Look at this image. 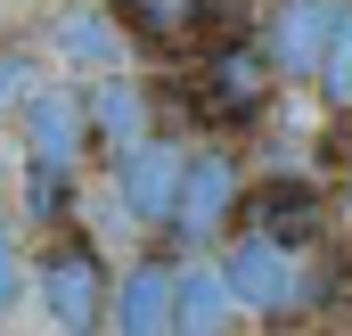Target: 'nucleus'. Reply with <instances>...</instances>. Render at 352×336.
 <instances>
[{"label": "nucleus", "mask_w": 352, "mask_h": 336, "mask_svg": "<svg viewBox=\"0 0 352 336\" xmlns=\"http://www.w3.org/2000/svg\"><path fill=\"white\" fill-rule=\"evenodd\" d=\"M33 279H41V304H50V320L66 336H90L98 320H115V279H107L90 238H58L33 262Z\"/></svg>", "instance_id": "nucleus-1"}, {"label": "nucleus", "mask_w": 352, "mask_h": 336, "mask_svg": "<svg viewBox=\"0 0 352 336\" xmlns=\"http://www.w3.org/2000/svg\"><path fill=\"white\" fill-rule=\"evenodd\" d=\"M221 271H230V287H238V312H295V304L311 295L303 246H278L263 230H238L230 254H221Z\"/></svg>", "instance_id": "nucleus-2"}, {"label": "nucleus", "mask_w": 352, "mask_h": 336, "mask_svg": "<svg viewBox=\"0 0 352 336\" xmlns=\"http://www.w3.org/2000/svg\"><path fill=\"white\" fill-rule=\"evenodd\" d=\"M180 180H188V148H180V140H140V148H123V156H115V205H123V222L173 230Z\"/></svg>", "instance_id": "nucleus-3"}, {"label": "nucleus", "mask_w": 352, "mask_h": 336, "mask_svg": "<svg viewBox=\"0 0 352 336\" xmlns=\"http://www.w3.org/2000/svg\"><path fill=\"white\" fill-rule=\"evenodd\" d=\"M25 165L33 172H74L90 148V98L74 83H41L33 98H25Z\"/></svg>", "instance_id": "nucleus-4"}, {"label": "nucleus", "mask_w": 352, "mask_h": 336, "mask_svg": "<svg viewBox=\"0 0 352 336\" xmlns=\"http://www.w3.org/2000/svg\"><path fill=\"white\" fill-rule=\"evenodd\" d=\"M336 17H344V0H270L263 50H270V66H278V83H320L328 41H336Z\"/></svg>", "instance_id": "nucleus-5"}, {"label": "nucleus", "mask_w": 352, "mask_h": 336, "mask_svg": "<svg viewBox=\"0 0 352 336\" xmlns=\"http://www.w3.org/2000/svg\"><path fill=\"white\" fill-rule=\"evenodd\" d=\"M230 213H238V165H230V148H197L188 180H180V205H173V238L180 246H205Z\"/></svg>", "instance_id": "nucleus-6"}, {"label": "nucleus", "mask_w": 352, "mask_h": 336, "mask_svg": "<svg viewBox=\"0 0 352 336\" xmlns=\"http://www.w3.org/2000/svg\"><path fill=\"white\" fill-rule=\"evenodd\" d=\"M173 312H180V262L140 254L115 279V336H173Z\"/></svg>", "instance_id": "nucleus-7"}, {"label": "nucleus", "mask_w": 352, "mask_h": 336, "mask_svg": "<svg viewBox=\"0 0 352 336\" xmlns=\"http://www.w3.org/2000/svg\"><path fill=\"white\" fill-rule=\"evenodd\" d=\"M82 98H90V148L123 156V148L156 140V107H148V83H131V74H98Z\"/></svg>", "instance_id": "nucleus-8"}, {"label": "nucleus", "mask_w": 352, "mask_h": 336, "mask_svg": "<svg viewBox=\"0 0 352 336\" xmlns=\"http://www.w3.org/2000/svg\"><path fill=\"white\" fill-rule=\"evenodd\" d=\"M270 50L263 41H230V50H213V66H205V107L221 115V123H238V115H254L270 98Z\"/></svg>", "instance_id": "nucleus-9"}, {"label": "nucleus", "mask_w": 352, "mask_h": 336, "mask_svg": "<svg viewBox=\"0 0 352 336\" xmlns=\"http://www.w3.org/2000/svg\"><path fill=\"white\" fill-rule=\"evenodd\" d=\"M115 17L131 41H156V50H188L213 33V0H115Z\"/></svg>", "instance_id": "nucleus-10"}, {"label": "nucleus", "mask_w": 352, "mask_h": 336, "mask_svg": "<svg viewBox=\"0 0 352 336\" xmlns=\"http://www.w3.org/2000/svg\"><path fill=\"white\" fill-rule=\"evenodd\" d=\"M238 312V287L221 262H180V312H173V336H221Z\"/></svg>", "instance_id": "nucleus-11"}, {"label": "nucleus", "mask_w": 352, "mask_h": 336, "mask_svg": "<svg viewBox=\"0 0 352 336\" xmlns=\"http://www.w3.org/2000/svg\"><path fill=\"white\" fill-rule=\"evenodd\" d=\"M246 230H263L278 246H303V238L320 230V197H311L303 180H263V189L246 197Z\"/></svg>", "instance_id": "nucleus-12"}, {"label": "nucleus", "mask_w": 352, "mask_h": 336, "mask_svg": "<svg viewBox=\"0 0 352 336\" xmlns=\"http://www.w3.org/2000/svg\"><path fill=\"white\" fill-rule=\"evenodd\" d=\"M123 17L115 8H66L58 17V50L74 58V66H98V74H123Z\"/></svg>", "instance_id": "nucleus-13"}, {"label": "nucleus", "mask_w": 352, "mask_h": 336, "mask_svg": "<svg viewBox=\"0 0 352 336\" xmlns=\"http://www.w3.org/2000/svg\"><path fill=\"white\" fill-rule=\"evenodd\" d=\"M320 107H336V115H352V0L344 17H336V41H328V66H320Z\"/></svg>", "instance_id": "nucleus-14"}, {"label": "nucleus", "mask_w": 352, "mask_h": 336, "mask_svg": "<svg viewBox=\"0 0 352 336\" xmlns=\"http://www.w3.org/2000/svg\"><path fill=\"white\" fill-rule=\"evenodd\" d=\"M41 90V74H33V58L16 50V41H0V115H25V98Z\"/></svg>", "instance_id": "nucleus-15"}, {"label": "nucleus", "mask_w": 352, "mask_h": 336, "mask_svg": "<svg viewBox=\"0 0 352 336\" xmlns=\"http://www.w3.org/2000/svg\"><path fill=\"white\" fill-rule=\"evenodd\" d=\"M16 279H25V246H16V230L0 222V312L16 304Z\"/></svg>", "instance_id": "nucleus-16"}]
</instances>
